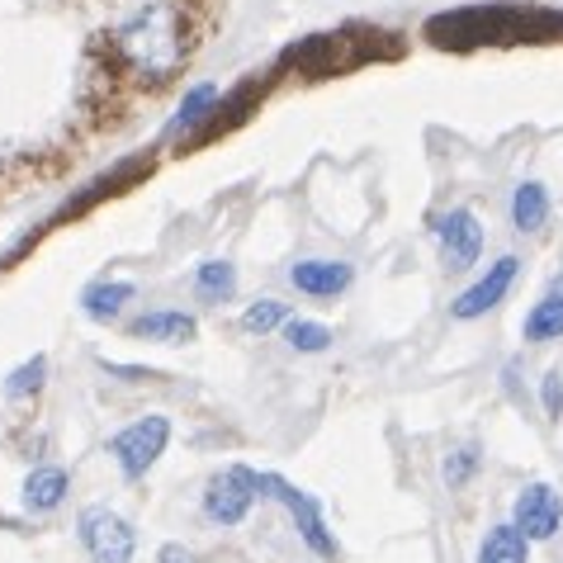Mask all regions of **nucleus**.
Instances as JSON below:
<instances>
[{
	"instance_id": "nucleus-1",
	"label": "nucleus",
	"mask_w": 563,
	"mask_h": 563,
	"mask_svg": "<svg viewBox=\"0 0 563 563\" xmlns=\"http://www.w3.org/2000/svg\"><path fill=\"white\" fill-rule=\"evenodd\" d=\"M114 57L129 67L137 81L162 86L180 71L185 62V20L180 5L170 0H152L147 10H137L133 20H123L114 29Z\"/></svg>"
},
{
	"instance_id": "nucleus-2",
	"label": "nucleus",
	"mask_w": 563,
	"mask_h": 563,
	"mask_svg": "<svg viewBox=\"0 0 563 563\" xmlns=\"http://www.w3.org/2000/svg\"><path fill=\"white\" fill-rule=\"evenodd\" d=\"M252 483H256V493H261V497H275V503H285V507H289L294 526H299V536H303V544H308L312 554H318V559H332V554H336L332 530H327L322 511H318V503H312L308 493H299L294 483L275 478V474H256V468H252Z\"/></svg>"
},
{
	"instance_id": "nucleus-3",
	"label": "nucleus",
	"mask_w": 563,
	"mask_h": 563,
	"mask_svg": "<svg viewBox=\"0 0 563 563\" xmlns=\"http://www.w3.org/2000/svg\"><path fill=\"white\" fill-rule=\"evenodd\" d=\"M166 441H170V421L162 412H147V417H137L133 427H123L114 441H109V455L119 460L123 478H143L147 468L162 460Z\"/></svg>"
},
{
	"instance_id": "nucleus-4",
	"label": "nucleus",
	"mask_w": 563,
	"mask_h": 563,
	"mask_svg": "<svg viewBox=\"0 0 563 563\" xmlns=\"http://www.w3.org/2000/svg\"><path fill=\"white\" fill-rule=\"evenodd\" d=\"M81 544H86V554L96 563H133L137 536H133V526L123 521L119 511L86 507L81 511Z\"/></svg>"
},
{
	"instance_id": "nucleus-5",
	"label": "nucleus",
	"mask_w": 563,
	"mask_h": 563,
	"mask_svg": "<svg viewBox=\"0 0 563 563\" xmlns=\"http://www.w3.org/2000/svg\"><path fill=\"white\" fill-rule=\"evenodd\" d=\"M252 503H256V483H252V468H242V464L213 474L205 488V516L213 526H242Z\"/></svg>"
},
{
	"instance_id": "nucleus-6",
	"label": "nucleus",
	"mask_w": 563,
	"mask_h": 563,
	"mask_svg": "<svg viewBox=\"0 0 563 563\" xmlns=\"http://www.w3.org/2000/svg\"><path fill=\"white\" fill-rule=\"evenodd\" d=\"M435 242H441V261L445 271H468L483 256V228L468 209H450L435 218Z\"/></svg>"
},
{
	"instance_id": "nucleus-7",
	"label": "nucleus",
	"mask_w": 563,
	"mask_h": 563,
	"mask_svg": "<svg viewBox=\"0 0 563 563\" xmlns=\"http://www.w3.org/2000/svg\"><path fill=\"white\" fill-rule=\"evenodd\" d=\"M511 521L526 530L530 544H536V540H554L559 526H563V497L550 488V483H526V488L516 493Z\"/></svg>"
},
{
	"instance_id": "nucleus-8",
	"label": "nucleus",
	"mask_w": 563,
	"mask_h": 563,
	"mask_svg": "<svg viewBox=\"0 0 563 563\" xmlns=\"http://www.w3.org/2000/svg\"><path fill=\"white\" fill-rule=\"evenodd\" d=\"M516 265H521L516 256H497V261L488 265V271H483V275L474 279V285H468V289L460 294L455 303H450V312H455L460 322H474V318H483V312H493L497 303L507 299V289L516 285Z\"/></svg>"
},
{
	"instance_id": "nucleus-9",
	"label": "nucleus",
	"mask_w": 563,
	"mask_h": 563,
	"mask_svg": "<svg viewBox=\"0 0 563 563\" xmlns=\"http://www.w3.org/2000/svg\"><path fill=\"white\" fill-rule=\"evenodd\" d=\"M289 279L299 294H308V299H336L341 289H351L355 271L346 261H299L289 271Z\"/></svg>"
},
{
	"instance_id": "nucleus-10",
	"label": "nucleus",
	"mask_w": 563,
	"mask_h": 563,
	"mask_svg": "<svg viewBox=\"0 0 563 563\" xmlns=\"http://www.w3.org/2000/svg\"><path fill=\"white\" fill-rule=\"evenodd\" d=\"M521 336L530 341V346H544V341H563V275L540 294V303L526 312Z\"/></svg>"
},
{
	"instance_id": "nucleus-11",
	"label": "nucleus",
	"mask_w": 563,
	"mask_h": 563,
	"mask_svg": "<svg viewBox=\"0 0 563 563\" xmlns=\"http://www.w3.org/2000/svg\"><path fill=\"white\" fill-rule=\"evenodd\" d=\"M133 336H147V341H166V346H176V341H195L199 336V322L190 312H176V308H156L147 318H137L129 327Z\"/></svg>"
},
{
	"instance_id": "nucleus-12",
	"label": "nucleus",
	"mask_w": 563,
	"mask_h": 563,
	"mask_svg": "<svg viewBox=\"0 0 563 563\" xmlns=\"http://www.w3.org/2000/svg\"><path fill=\"white\" fill-rule=\"evenodd\" d=\"M478 563H530V536L516 521L493 526L478 544Z\"/></svg>"
},
{
	"instance_id": "nucleus-13",
	"label": "nucleus",
	"mask_w": 563,
	"mask_h": 563,
	"mask_svg": "<svg viewBox=\"0 0 563 563\" xmlns=\"http://www.w3.org/2000/svg\"><path fill=\"white\" fill-rule=\"evenodd\" d=\"M550 223V190L540 180H521L511 195V228L516 232H540Z\"/></svg>"
},
{
	"instance_id": "nucleus-14",
	"label": "nucleus",
	"mask_w": 563,
	"mask_h": 563,
	"mask_svg": "<svg viewBox=\"0 0 563 563\" xmlns=\"http://www.w3.org/2000/svg\"><path fill=\"white\" fill-rule=\"evenodd\" d=\"M62 497H67V468L43 464V468L29 474V483H24V507L29 511H53V507H62Z\"/></svg>"
},
{
	"instance_id": "nucleus-15",
	"label": "nucleus",
	"mask_w": 563,
	"mask_h": 563,
	"mask_svg": "<svg viewBox=\"0 0 563 563\" xmlns=\"http://www.w3.org/2000/svg\"><path fill=\"white\" fill-rule=\"evenodd\" d=\"M133 285L129 279H104V285H90L81 294V308H86V318H96V322H109V318H119L123 303H133Z\"/></svg>"
},
{
	"instance_id": "nucleus-16",
	"label": "nucleus",
	"mask_w": 563,
	"mask_h": 563,
	"mask_svg": "<svg viewBox=\"0 0 563 563\" xmlns=\"http://www.w3.org/2000/svg\"><path fill=\"white\" fill-rule=\"evenodd\" d=\"M195 294L205 303H228L232 294H238V271H232L228 261H205L195 271Z\"/></svg>"
},
{
	"instance_id": "nucleus-17",
	"label": "nucleus",
	"mask_w": 563,
	"mask_h": 563,
	"mask_svg": "<svg viewBox=\"0 0 563 563\" xmlns=\"http://www.w3.org/2000/svg\"><path fill=\"white\" fill-rule=\"evenodd\" d=\"M213 100H218V90L209 86V81H199V86H190V96L180 100V114L170 119V137H180V133H190V129H199V123H209V114H213Z\"/></svg>"
},
{
	"instance_id": "nucleus-18",
	"label": "nucleus",
	"mask_w": 563,
	"mask_h": 563,
	"mask_svg": "<svg viewBox=\"0 0 563 563\" xmlns=\"http://www.w3.org/2000/svg\"><path fill=\"white\" fill-rule=\"evenodd\" d=\"M285 341L294 351H303V355H318V351H327L332 346V327H322V322H308V318H289L285 322Z\"/></svg>"
},
{
	"instance_id": "nucleus-19",
	"label": "nucleus",
	"mask_w": 563,
	"mask_h": 563,
	"mask_svg": "<svg viewBox=\"0 0 563 563\" xmlns=\"http://www.w3.org/2000/svg\"><path fill=\"white\" fill-rule=\"evenodd\" d=\"M289 322V303H279V299H261L242 312V332H275V327H285Z\"/></svg>"
},
{
	"instance_id": "nucleus-20",
	"label": "nucleus",
	"mask_w": 563,
	"mask_h": 563,
	"mask_svg": "<svg viewBox=\"0 0 563 563\" xmlns=\"http://www.w3.org/2000/svg\"><path fill=\"white\" fill-rule=\"evenodd\" d=\"M474 474H478V445L450 450V460H445V483H450V488H464Z\"/></svg>"
},
{
	"instance_id": "nucleus-21",
	"label": "nucleus",
	"mask_w": 563,
	"mask_h": 563,
	"mask_svg": "<svg viewBox=\"0 0 563 563\" xmlns=\"http://www.w3.org/2000/svg\"><path fill=\"white\" fill-rule=\"evenodd\" d=\"M43 374H48V360L34 355L29 365H20V369H14L10 379H5V398H24L29 388H38V384H43Z\"/></svg>"
},
{
	"instance_id": "nucleus-22",
	"label": "nucleus",
	"mask_w": 563,
	"mask_h": 563,
	"mask_svg": "<svg viewBox=\"0 0 563 563\" xmlns=\"http://www.w3.org/2000/svg\"><path fill=\"white\" fill-rule=\"evenodd\" d=\"M540 394H544V412L559 421V417H563V374H559V369L544 374V388H540Z\"/></svg>"
},
{
	"instance_id": "nucleus-23",
	"label": "nucleus",
	"mask_w": 563,
	"mask_h": 563,
	"mask_svg": "<svg viewBox=\"0 0 563 563\" xmlns=\"http://www.w3.org/2000/svg\"><path fill=\"white\" fill-rule=\"evenodd\" d=\"M156 563H195V554L185 550V544H166V550L156 554Z\"/></svg>"
}]
</instances>
